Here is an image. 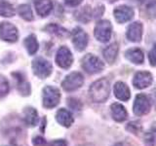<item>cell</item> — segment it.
I'll return each instance as SVG.
<instances>
[{
	"label": "cell",
	"mask_w": 156,
	"mask_h": 146,
	"mask_svg": "<svg viewBox=\"0 0 156 146\" xmlns=\"http://www.w3.org/2000/svg\"><path fill=\"white\" fill-rule=\"evenodd\" d=\"M72 61L73 57L69 49L66 46H62L58 49L56 56V62L58 66L66 69V68L70 67V65L72 64Z\"/></svg>",
	"instance_id": "9"
},
{
	"label": "cell",
	"mask_w": 156,
	"mask_h": 146,
	"mask_svg": "<svg viewBox=\"0 0 156 146\" xmlns=\"http://www.w3.org/2000/svg\"><path fill=\"white\" fill-rule=\"evenodd\" d=\"M113 91H114V96H116V99H118L119 100L127 101L130 99L131 92H130L129 87L127 86L125 83L123 82L115 83Z\"/></svg>",
	"instance_id": "14"
},
{
	"label": "cell",
	"mask_w": 156,
	"mask_h": 146,
	"mask_svg": "<svg viewBox=\"0 0 156 146\" xmlns=\"http://www.w3.org/2000/svg\"><path fill=\"white\" fill-rule=\"evenodd\" d=\"M9 92V82L4 76L0 75V97L5 96Z\"/></svg>",
	"instance_id": "28"
},
{
	"label": "cell",
	"mask_w": 156,
	"mask_h": 146,
	"mask_svg": "<svg viewBox=\"0 0 156 146\" xmlns=\"http://www.w3.org/2000/svg\"><path fill=\"white\" fill-rule=\"evenodd\" d=\"M18 12L23 19L26 21H32L33 19V14L31 11V8L27 4H23L20 5L18 8Z\"/></svg>",
	"instance_id": "26"
},
{
	"label": "cell",
	"mask_w": 156,
	"mask_h": 146,
	"mask_svg": "<svg viewBox=\"0 0 156 146\" xmlns=\"http://www.w3.org/2000/svg\"><path fill=\"white\" fill-rule=\"evenodd\" d=\"M15 15V10L9 2L5 0H0V16L10 18Z\"/></svg>",
	"instance_id": "25"
},
{
	"label": "cell",
	"mask_w": 156,
	"mask_h": 146,
	"mask_svg": "<svg viewBox=\"0 0 156 146\" xmlns=\"http://www.w3.org/2000/svg\"><path fill=\"white\" fill-rule=\"evenodd\" d=\"M45 30L49 33L55 34V35H57L58 37H66V36H68V34H69L66 28H63L55 23L48 24V26L45 27Z\"/></svg>",
	"instance_id": "23"
},
{
	"label": "cell",
	"mask_w": 156,
	"mask_h": 146,
	"mask_svg": "<svg viewBox=\"0 0 156 146\" xmlns=\"http://www.w3.org/2000/svg\"><path fill=\"white\" fill-rule=\"evenodd\" d=\"M34 6H35L36 12L39 16L46 17L52 11L53 3L51 0H35Z\"/></svg>",
	"instance_id": "17"
},
{
	"label": "cell",
	"mask_w": 156,
	"mask_h": 146,
	"mask_svg": "<svg viewBox=\"0 0 156 146\" xmlns=\"http://www.w3.org/2000/svg\"><path fill=\"white\" fill-rule=\"evenodd\" d=\"M143 35V24L140 23H131L128 30H127V38L132 42H139Z\"/></svg>",
	"instance_id": "13"
},
{
	"label": "cell",
	"mask_w": 156,
	"mask_h": 146,
	"mask_svg": "<svg viewBox=\"0 0 156 146\" xmlns=\"http://www.w3.org/2000/svg\"><path fill=\"white\" fill-rule=\"evenodd\" d=\"M82 67L89 74H97L102 71L105 64L98 57L88 54L82 60Z\"/></svg>",
	"instance_id": "2"
},
{
	"label": "cell",
	"mask_w": 156,
	"mask_h": 146,
	"mask_svg": "<svg viewBox=\"0 0 156 146\" xmlns=\"http://www.w3.org/2000/svg\"><path fill=\"white\" fill-rule=\"evenodd\" d=\"M148 60L151 65L156 66V43L153 45L152 49H151L148 54Z\"/></svg>",
	"instance_id": "31"
},
{
	"label": "cell",
	"mask_w": 156,
	"mask_h": 146,
	"mask_svg": "<svg viewBox=\"0 0 156 146\" xmlns=\"http://www.w3.org/2000/svg\"><path fill=\"white\" fill-rule=\"evenodd\" d=\"M23 121L27 126L34 127L38 122V113L33 107H27L23 111Z\"/></svg>",
	"instance_id": "19"
},
{
	"label": "cell",
	"mask_w": 156,
	"mask_h": 146,
	"mask_svg": "<svg viewBox=\"0 0 156 146\" xmlns=\"http://www.w3.org/2000/svg\"><path fill=\"white\" fill-rule=\"evenodd\" d=\"M110 111L112 118L116 122H124L128 118V112H127L126 108L122 104L117 103V102L111 104Z\"/></svg>",
	"instance_id": "16"
},
{
	"label": "cell",
	"mask_w": 156,
	"mask_h": 146,
	"mask_svg": "<svg viewBox=\"0 0 156 146\" xmlns=\"http://www.w3.org/2000/svg\"><path fill=\"white\" fill-rule=\"evenodd\" d=\"M151 108V101L149 97L144 94H139L136 96L133 111L136 116H144L147 114Z\"/></svg>",
	"instance_id": "6"
},
{
	"label": "cell",
	"mask_w": 156,
	"mask_h": 146,
	"mask_svg": "<svg viewBox=\"0 0 156 146\" xmlns=\"http://www.w3.org/2000/svg\"><path fill=\"white\" fill-rule=\"evenodd\" d=\"M23 44H24V46H26L29 55H34V54L38 51V42L36 40L35 35H33V34L27 36L24 39Z\"/></svg>",
	"instance_id": "22"
},
{
	"label": "cell",
	"mask_w": 156,
	"mask_h": 146,
	"mask_svg": "<svg viewBox=\"0 0 156 146\" xmlns=\"http://www.w3.org/2000/svg\"><path fill=\"white\" fill-rule=\"evenodd\" d=\"M75 17L78 21L83 23H88L92 18V10L89 6H85L78 10L75 14Z\"/></svg>",
	"instance_id": "24"
},
{
	"label": "cell",
	"mask_w": 156,
	"mask_h": 146,
	"mask_svg": "<svg viewBox=\"0 0 156 146\" xmlns=\"http://www.w3.org/2000/svg\"><path fill=\"white\" fill-rule=\"evenodd\" d=\"M112 33V26L108 21H100L96 24L95 27V37L101 42H107L109 41Z\"/></svg>",
	"instance_id": "7"
},
{
	"label": "cell",
	"mask_w": 156,
	"mask_h": 146,
	"mask_svg": "<svg viewBox=\"0 0 156 146\" xmlns=\"http://www.w3.org/2000/svg\"><path fill=\"white\" fill-rule=\"evenodd\" d=\"M32 69L37 77L44 79L51 75L53 67L48 61L44 60L43 57H37L32 61Z\"/></svg>",
	"instance_id": "4"
},
{
	"label": "cell",
	"mask_w": 156,
	"mask_h": 146,
	"mask_svg": "<svg viewBox=\"0 0 156 146\" xmlns=\"http://www.w3.org/2000/svg\"><path fill=\"white\" fill-rule=\"evenodd\" d=\"M117 54H118V45H117V43H112L111 45L107 46L104 50V57L108 63L114 62Z\"/></svg>",
	"instance_id": "21"
},
{
	"label": "cell",
	"mask_w": 156,
	"mask_h": 146,
	"mask_svg": "<svg viewBox=\"0 0 156 146\" xmlns=\"http://www.w3.org/2000/svg\"><path fill=\"white\" fill-rule=\"evenodd\" d=\"M114 17L115 19L119 23H123L126 22H129L130 19L134 17V10L129 6H119L114 9Z\"/></svg>",
	"instance_id": "12"
},
{
	"label": "cell",
	"mask_w": 156,
	"mask_h": 146,
	"mask_svg": "<svg viewBox=\"0 0 156 146\" xmlns=\"http://www.w3.org/2000/svg\"><path fill=\"white\" fill-rule=\"evenodd\" d=\"M152 81H153V77L151 75V73L147 71H140L138 73H136L133 79V85L136 89L144 90L152 84Z\"/></svg>",
	"instance_id": "11"
},
{
	"label": "cell",
	"mask_w": 156,
	"mask_h": 146,
	"mask_svg": "<svg viewBox=\"0 0 156 146\" xmlns=\"http://www.w3.org/2000/svg\"><path fill=\"white\" fill-rule=\"evenodd\" d=\"M127 130H130L133 134H138V131L141 130V126L138 123V122H131L127 126Z\"/></svg>",
	"instance_id": "30"
},
{
	"label": "cell",
	"mask_w": 156,
	"mask_h": 146,
	"mask_svg": "<svg viewBox=\"0 0 156 146\" xmlns=\"http://www.w3.org/2000/svg\"><path fill=\"white\" fill-rule=\"evenodd\" d=\"M90 96L95 102H105L110 94V84L106 78L97 80L90 87Z\"/></svg>",
	"instance_id": "1"
},
{
	"label": "cell",
	"mask_w": 156,
	"mask_h": 146,
	"mask_svg": "<svg viewBox=\"0 0 156 146\" xmlns=\"http://www.w3.org/2000/svg\"><path fill=\"white\" fill-rule=\"evenodd\" d=\"M32 143H33L34 146H42V145H44L46 143V141L42 137V136H36V137L33 138Z\"/></svg>",
	"instance_id": "32"
},
{
	"label": "cell",
	"mask_w": 156,
	"mask_h": 146,
	"mask_svg": "<svg viewBox=\"0 0 156 146\" xmlns=\"http://www.w3.org/2000/svg\"><path fill=\"white\" fill-rule=\"evenodd\" d=\"M18 37V29L14 24L8 22L0 23V39L7 42H16Z\"/></svg>",
	"instance_id": "8"
},
{
	"label": "cell",
	"mask_w": 156,
	"mask_h": 146,
	"mask_svg": "<svg viewBox=\"0 0 156 146\" xmlns=\"http://www.w3.org/2000/svg\"><path fill=\"white\" fill-rule=\"evenodd\" d=\"M49 146H67V143L63 139H58V140H54Z\"/></svg>",
	"instance_id": "33"
},
{
	"label": "cell",
	"mask_w": 156,
	"mask_h": 146,
	"mask_svg": "<svg viewBox=\"0 0 156 146\" xmlns=\"http://www.w3.org/2000/svg\"><path fill=\"white\" fill-rule=\"evenodd\" d=\"M71 36L73 45L78 51H83L87 47L89 38H88L87 33L83 29H81L80 27L74 28L71 33Z\"/></svg>",
	"instance_id": "10"
},
{
	"label": "cell",
	"mask_w": 156,
	"mask_h": 146,
	"mask_svg": "<svg viewBox=\"0 0 156 146\" xmlns=\"http://www.w3.org/2000/svg\"><path fill=\"white\" fill-rule=\"evenodd\" d=\"M113 146H131V145L129 143H127V142H118V143L114 144Z\"/></svg>",
	"instance_id": "35"
},
{
	"label": "cell",
	"mask_w": 156,
	"mask_h": 146,
	"mask_svg": "<svg viewBox=\"0 0 156 146\" xmlns=\"http://www.w3.org/2000/svg\"><path fill=\"white\" fill-rule=\"evenodd\" d=\"M61 99L60 90L55 87L47 86L43 90V106L45 108H54L56 107Z\"/></svg>",
	"instance_id": "3"
},
{
	"label": "cell",
	"mask_w": 156,
	"mask_h": 146,
	"mask_svg": "<svg viewBox=\"0 0 156 146\" xmlns=\"http://www.w3.org/2000/svg\"><path fill=\"white\" fill-rule=\"evenodd\" d=\"M56 120L58 124L66 127V128H69L73 124V122H74L72 114L67 109L65 108H61L58 110L56 114Z\"/></svg>",
	"instance_id": "15"
},
{
	"label": "cell",
	"mask_w": 156,
	"mask_h": 146,
	"mask_svg": "<svg viewBox=\"0 0 156 146\" xmlns=\"http://www.w3.org/2000/svg\"><path fill=\"white\" fill-rule=\"evenodd\" d=\"M12 75L16 77L18 80V90L23 96H28L30 94V85L29 83L24 80V78L20 73H12Z\"/></svg>",
	"instance_id": "20"
},
{
	"label": "cell",
	"mask_w": 156,
	"mask_h": 146,
	"mask_svg": "<svg viewBox=\"0 0 156 146\" xmlns=\"http://www.w3.org/2000/svg\"><path fill=\"white\" fill-rule=\"evenodd\" d=\"M84 83V77L80 72H72L69 75L66 77V79L62 81V87L66 92H73L83 85Z\"/></svg>",
	"instance_id": "5"
},
{
	"label": "cell",
	"mask_w": 156,
	"mask_h": 146,
	"mask_svg": "<svg viewBox=\"0 0 156 146\" xmlns=\"http://www.w3.org/2000/svg\"><path fill=\"white\" fill-rule=\"evenodd\" d=\"M65 1H66V4L68 5V6L75 7V6H78L79 4H81L83 0H65Z\"/></svg>",
	"instance_id": "34"
},
{
	"label": "cell",
	"mask_w": 156,
	"mask_h": 146,
	"mask_svg": "<svg viewBox=\"0 0 156 146\" xmlns=\"http://www.w3.org/2000/svg\"><path fill=\"white\" fill-rule=\"evenodd\" d=\"M67 103L69 108L72 109L73 111H80L82 108V103L78 99H74V97H69L67 99Z\"/></svg>",
	"instance_id": "29"
},
{
	"label": "cell",
	"mask_w": 156,
	"mask_h": 146,
	"mask_svg": "<svg viewBox=\"0 0 156 146\" xmlns=\"http://www.w3.org/2000/svg\"><path fill=\"white\" fill-rule=\"evenodd\" d=\"M125 57L127 60H129L133 63H136V64H141L144 61V56L143 51L138 48L127 50L125 53Z\"/></svg>",
	"instance_id": "18"
},
{
	"label": "cell",
	"mask_w": 156,
	"mask_h": 146,
	"mask_svg": "<svg viewBox=\"0 0 156 146\" xmlns=\"http://www.w3.org/2000/svg\"><path fill=\"white\" fill-rule=\"evenodd\" d=\"M144 141L148 146H156V124L151 126L149 130L145 134Z\"/></svg>",
	"instance_id": "27"
},
{
	"label": "cell",
	"mask_w": 156,
	"mask_h": 146,
	"mask_svg": "<svg viewBox=\"0 0 156 146\" xmlns=\"http://www.w3.org/2000/svg\"><path fill=\"white\" fill-rule=\"evenodd\" d=\"M139 1H140V2H144V0H139Z\"/></svg>",
	"instance_id": "36"
}]
</instances>
